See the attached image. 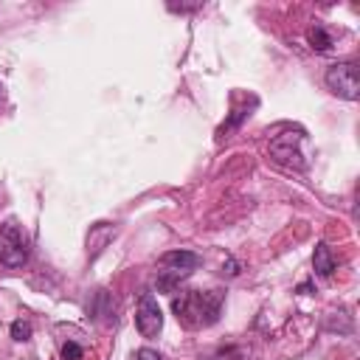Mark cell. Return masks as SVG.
<instances>
[{
  "mask_svg": "<svg viewBox=\"0 0 360 360\" xmlns=\"http://www.w3.org/2000/svg\"><path fill=\"white\" fill-rule=\"evenodd\" d=\"M222 301L225 292L219 290H186L180 292V298L172 301V309L186 329H205L219 321Z\"/></svg>",
  "mask_w": 360,
  "mask_h": 360,
  "instance_id": "1",
  "label": "cell"
},
{
  "mask_svg": "<svg viewBox=\"0 0 360 360\" xmlns=\"http://www.w3.org/2000/svg\"><path fill=\"white\" fill-rule=\"evenodd\" d=\"M200 256L194 250H169L160 256L158 262V290L160 292H174L180 287V281H186L197 267H200Z\"/></svg>",
  "mask_w": 360,
  "mask_h": 360,
  "instance_id": "2",
  "label": "cell"
},
{
  "mask_svg": "<svg viewBox=\"0 0 360 360\" xmlns=\"http://www.w3.org/2000/svg\"><path fill=\"white\" fill-rule=\"evenodd\" d=\"M323 82L335 96H340L346 101H357L360 98V79H357V65L354 62L329 65L326 73H323Z\"/></svg>",
  "mask_w": 360,
  "mask_h": 360,
  "instance_id": "3",
  "label": "cell"
},
{
  "mask_svg": "<svg viewBox=\"0 0 360 360\" xmlns=\"http://www.w3.org/2000/svg\"><path fill=\"white\" fill-rule=\"evenodd\" d=\"M0 262L6 267H22L28 262V236L14 222L0 228Z\"/></svg>",
  "mask_w": 360,
  "mask_h": 360,
  "instance_id": "4",
  "label": "cell"
},
{
  "mask_svg": "<svg viewBox=\"0 0 360 360\" xmlns=\"http://www.w3.org/2000/svg\"><path fill=\"white\" fill-rule=\"evenodd\" d=\"M270 158L287 169H304L301 132H281L270 141Z\"/></svg>",
  "mask_w": 360,
  "mask_h": 360,
  "instance_id": "5",
  "label": "cell"
},
{
  "mask_svg": "<svg viewBox=\"0 0 360 360\" xmlns=\"http://www.w3.org/2000/svg\"><path fill=\"white\" fill-rule=\"evenodd\" d=\"M135 326L143 338H158V332L163 329V312L158 307V301L143 292L141 301H138V312H135Z\"/></svg>",
  "mask_w": 360,
  "mask_h": 360,
  "instance_id": "6",
  "label": "cell"
},
{
  "mask_svg": "<svg viewBox=\"0 0 360 360\" xmlns=\"http://www.w3.org/2000/svg\"><path fill=\"white\" fill-rule=\"evenodd\" d=\"M312 267H315V273H318L321 278H329V276L335 273L338 262H335V253H332V248H329L326 242H318V245H315V253H312Z\"/></svg>",
  "mask_w": 360,
  "mask_h": 360,
  "instance_id": "7",
  "label": "cell"
},
{
  "mask_svg": "<svg viewBox=\"0 0 360 360\" xmlns=\"http://www.w3.org/2000/svg\"><path fill=\"white\" fill-rule=\"evenodd\" d=\"M307 42H309L315 51H321V53H323V51H332V45H335V42H332V34H329L323 25H312V28L307 31Z\"/></svg>",
  "mask_w": 360,
  "mask_h": 360,
  "instance_id": "8",
  "label": "cell"
},
{
  "mask_svg": "<svg viewBox=\"0 0 360 360\" xmlns=\"http://www.w3.org/2000/svg\"><path fill=\"white\" fill-rule=\"evenodd\" d=\"M248 115H250V112H248V107H242V110H233V112H231V118H228V121L219 127V135H228L231 129H236V127H239V124H242Z\"/></svg>",
  "mask_w": 360,
  "mask_h": 360,
  "instance_id": "9",
  "label": "cell"
},
{
  "mask_svg": "<svg viewBox=\"0 0 360 360\" xmlns=\"http://www.w3.org/2000/svg\"><path fill=\"white\" fill-rule=\"evenodd\" d=\"M11 338H14V340H28V338H31V323L14 321V323H11Z\"/></svg>",
  "mask_w": 360,
  "mask_h": 360,
  "instance_id": "10",
  "label": "cell"
},
{
  "mask_svg": "<svg viewBox=\"0 0 360 360\" xmlns=\"http://www.w3.org/2000/svg\"><path fill=\"white\" fill-rule=\"evenodd\" d=\"M82 354H84V349L79 343H73V340H68L62 346V360H82Z\"/></svg>",
  "mask_w": 360,
  "mask_h": 360,
  "instance_id": "11",
  "label": "cell"
},
{
  "mask_svg": "<svg viewBox=\"0 0 360 360\" xmlns=\"http://www.w3.org/2000/svg\"><path fill=\"white\" fill-rule=\"evenodd\" d=\"M135 360H163V357H160V352H155V349L143 346V349H138V352H135Z\"/></svg>",
  "mask_w": 360,
  "mask_h": 360,
  "instance_id": "12",
  "label": "cell"
},
{
  "mask_svg": "<svg viewBox=\"0 0 360 360\" xmlns=\"http://www.w3.org/2000/svg\"><path fill=\"white\" fill-rule=\"evenodd\" d=\"M236 267H239V264H236L233 259H228V264H222V276H236V273H239Z\"/></svg>",
  "mask_w": 360,
  "mask_h": 360,
  "instance_id": "13",
  "label": "cell"
},
{
  "mask_svg": "<svg viewBox=\"0 0 360 360\" xmlns=\"http://www.w3.org/2000/svg\"><path fill=\"white\" fill-rule=\"evenodd\" d=\"M0 101H3V87H0Z\"/></svg>",
  "mask_w": 360,
  "mask_h": 360,
  "instance_id": "14",
  "label": "cell"
}]
</instances>
